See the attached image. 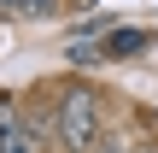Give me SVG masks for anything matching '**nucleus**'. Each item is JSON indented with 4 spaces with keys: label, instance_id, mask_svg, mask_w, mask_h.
Instances as JSON below:
<instances>
[{
    "label": "nucleus",
    "instance_id": "nucleus-1",
    "mask_svg": "<svg viewBox=\"0 0 158 153\" xmlns=\"http://www.w3.org/2000/svg\"><path fill=\"white\" fill-rule=\"evenodd\" d=\"M53 136H59L64 153H94L100 147V136H106V106H100V94H94L88 83H70V88H64V100H59V112H53Z\"/></svg>",
    "mask_w": 158,
    "mask_h": 153
},
{
    "label": "nucleus",
    "instance_id": "nucleus-2",
    "mask_svg": "<svg viewBox=\"0 0 158 153\" xmlns=\"http://www.w3.org/2000/svg\"><path fill=\"white\" fill-rule=\"evenodd\" d=\"M152 47V29H135V24H111L106 29V41H100V59L111 65V59H135V53H147Z\"/></svg>",
    "mask_w": 158,
    "mask_h": 153
},
{
    "label": "nucleus",
    "instance_id": "nucleus-3",
    "mask_svg": "<svg viewBox=\"0 0 158 153\" xmlns=\"http://www.w3.org/2000/svg\"><path fill=\"white\" fill-rule=\"evenodd\" d=\"M0 153H41L35 147V130H29L23 118H12L6 106H0Z\"/></svg>",
    "mask_w": 158,
    "mask_h": 153
},
{
    "label": "nucleus",
    "instance_id": "nucleus-4",
    "mask_svg": "<svg viewBox=\"0 0 158 153\" xmlns=\"http://www.w3.org/2000/svg\"><path fill=\"white\" fill-rule=\"evenodd\" d=\"M6 12H23V18H41V12H53V0H0Z\"/></svg>",
    "mask_w": 158,
    "mask_h": 153
},
{
    "label": "nucleus",
    "instance_id": "nucleus-5",
    "mask_svg": "<svg viewBox=\"0 0 158 153\" xmlns=\"http://www.w3.org/2000/svg\"><path fill=\"white\" fill-rule=\"evenodd\" d=\"M94 153H129V147H123L117 136H100V147H94Z\"/></svg>",
    "mask_w": 158,
    "mask_h": 153
},
{
    "label": "nucleus",
    "instance_id": "nucleus-6",
    "mask_svg": "<svg viewBox=\"0 0 158 153\" xmlns=\"http://www.w3.org/2000/svg\"><path fill=\"white\" fill-rule=\"evenodd\" d=\"M70 6H94V0H70Z\"/></svg>",
    "mask_w": 158,
    "mask_h": 153
}]
</instances>
